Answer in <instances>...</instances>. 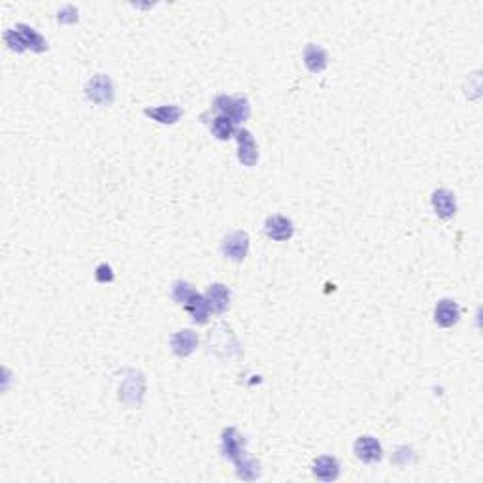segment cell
I'll return each instance as SVG.
<instances>
[{
  "instance_id": "obj_1",
  "label": "cell",
  "mask_w": 483,
  "mask_h": 483,
  "mask_svg": "<svg viewBox=\"0 0 483 483\" xmlns=\"http://www.w3.org/2000/svg\"><path fill=\"white\" fill-rule=\"evenodd\" d=\"M221 451L225 457H229L236 464V472L238 477L246 480V482H253L259 477V463L249 459L246 455V448H244V436L236 429H225L221 434Z\"/></svg>"
},
{
  "instance_id": "obj_2",
  "label": "cell",
  "mask_w": 483,
  "mask_h": 483,
  "mask_svg": "<svg viewBox=\"0 0 483 483\" xmlns=\"http://www.w3.org/2000/svg\"><path fill=\"white\" fill-rule=\"evenodd\" d=\"M4 42L6 46L13 52H25V49H33L36 53H42L47 49V42L40 33H36L33 26L29 25H15V29L4 33Z\"/></svg>"
},
{
  "instance_id": "obj_3",
  "label": "cell",
  "mask_w": 483,
  "mask_h": 483,
  "mask_svg": "<svg viewBox=\"0 0 483 483\" xmlns=\"http://www.w3.org/2000/svg\"><path fill=\"white\" fill-rule=\"evenodd\" d=\"M217 110L221 111L223 116L232 121V123H242L249 118L251 113V106H249L248 98L246 97H230V95H219L214 102Z\"/></svg>"
},
{
  "instance_id": "obj_4",
  "label": "cell",
  "mask_w": 483,
  "mask_h": 483,
  "mask_svg": "<svg viewBox=\"0 0 483 483\" xmlns=\"http://www.w3.org/2000/svg\"><path fill=\"white\" fill-rule=\"evenodd\" d=\"M85 95L91 102L98 106L111 104V100H113V84H111L110 76H106V74L93 76L85 85Z\"/></svg>"
},
{
  "instance_id": "obj_5",
  "label": "cell",
  "mask_w": 483,
  "mask_h": 483,
  "mask_svg": "<svg viewBox=\"0 0 483 483\" xmlns=\"http://www.w3.org/2000/svg\"><path fill=\"white\" fill-rule=\"evenodd\" d=\"M248 249H249V236L248 232H244V230H235V232H230V235L227 236L221 244L223 255L235 262L244 261V259H246V255H248Z\"/></svg>"
},
{
  "instance_id": "obj_6",
  "label": "cell",
  "mask_w": 483,
  "mask_h": 483,
  "mask_svg": "<svg viewBox=\"0 0 483 483\" xmlns=\"http://www.w3.org/2000/svg\"><path fill=\"white\" fill-rule=\"evenodd\" d=\"M236 140H238V161L244 166H255L259 161V151L253 134L246 129H240L236 132Z\"/></svg>"
},
{
  "instance_id": "obj_7",
  "label": "cell",
  "mask_w": 483,
  "mask_h": 483,
  "mask_svg": "<svg viewBox=\"0 0 483 483\" xmlns=\"http://www.w3.org/2000/svg\"><path fill=\"white\" fill-rule=\"evenodd\" d=\"M264 232L268 238H272L276 242L289 240L294 232L293 221L283 216H270L264 223Z\"/></svg>"
},
{
  "instance_id": "obj_8",
  "label": "cell",
  "mask_w": 483,
  "mask_h": 483,
  "mask_svg": "<svg viewBox=\"0 0 483 483\" xmlns=\"http://www.w3.org/2000/svg\"><path fill=\"white\" fill-rule=\"evenodd\" d=\"M355 455L363 463H378V461H381L383 450L374 436H361L355 442Z\"/></svg>"
},
{
  "instance_id": "obj_9",
  "label": "cell",
  "mask_w": 483,
  "mask_h": 483,
  "mask_svg": "<svg viewBox=\"0 0 483 483\" xmlns=\"http://www.w3.org/2000/svg\"><path fill=\"white\" fill-rule=\"evenodd\" d=\"M432 208L442 219H451L457 214V200L455 193L450 189H438L432 193Z\"/></svg>"
},
{
  "instance_id": "obj_10",
  "label": "cell",
  "mask_w": 483,
  "mask_h": 483,
  "mask_svg": "<svg viewBox=\"0 0 483 483\" xmlns=\"http://www.w3.org/2000/svg\"><path fill=\"white\" fill-rule=\"evenodd\" d=\"M204 296H206L209 310L216 314H223L230 304V289L223 283H212Z\"/></svg>"
},
{
  "instance_id": "obj_11",
  "label": "cell",
  "mask_w": 483,
  "mask_h": 483,
  "mask_svg": "<svg viewBox=\"0 0 483 483\" xmlns=\"http://www.w3.org/2000/svg\"><path fill=\"white\" fill-rule=\"evenodd\" d=\"M196 346H198V336L189 328L172 334V338H170V347L177 357H187V355L195 351Z\"/></svg>"
},
{
  "instance_id": "obj_12",
  "label": "cell",
  "mask_w": 483,
  "mask_h": 483,
  "mask_svg": "<svg viewBox=\"0 0 483 483\" xmlns=\"http://www.w3.org/2000/svg\"><path fill=\"white\" fill-rule=\"evenodd\" d=\"M459 317H461V308L455 301L444 299V301L438 302L436 308H434V319H436L438 325L444 326V328H450V326L455 325Z\"/></svg>"
},
{
  "instance_id": "obj_13",
  "label": "cell",
  "mask_w": 483,
  "mask_h": 483,
  "mask_svg": "<svg viewBox=\"0 0 483 483\" xmlns=\"http://www.w3.org/2000/svg\"><path fill=\"white\" fill-rule=\"evenodd\" d=\"M304 65L312 74L323 72L328 65V57H326V52L321 46H315V44H308L304 47Z\"/></svg>"
},
{
  "instance_id": "obj_14",
  "label": "cell",
  "mask_w": 483,
  "mask_h": 483,
  "mask_svg": "<svg viewBox=\"0 0 483 483\" xmlns=\"http://www.w3.org/2000/svg\"><path fill=\"white\" fill-rule=\"evenodd\" d=\"M144 113L153 121L163 125H174L177 123V119L182 118L183 111L180 106L168 104V106H157V108H145Z\"/></svg>"
},
{
  "instance_id": "obj_15",
  "label": "cell",
  "mask_w": 483,
  "mask_h": 483,
  "mask_svg": "<svg viewBox=\"0 0 483 483\" xmlns=\"http://www.w3.org/2000/svg\"><path fill=\"white\" fill-rule=\"evenodd\" d=\"M314 476L321 482H334L340 476V463L334 457H319L314 463Z\"/></svg>"
},
{
  "instance_id": "obj_16",
  "label": "cell",
  "mask_w": 483,
  "mask_h": 483,
  "mask_svg": "<svg viewBox=\"0 0 483 483\" xmlns=\"http://www.w3.org/2000/svg\"><path fill=\"white\" fill-rule=\"evenodd\" d=\"M185 306V310L189 312L191 317L195 319V323H206L208 321V314H209V308H208V302H206V296L200 293H195L193 296H191L189 301L183 304Z\"/></svg>"
},
{
  "instance_id": "obj_17",
  "label": "cell",
  "mask_w": 483,
  "mask_h": 483,
  "mask_svg": "<svg viewBox=\"0 0 483 483\" xmlns=\"http://www.w3.org/2000/svg\"><path fill=\"white\" fill-rule=\"evenodd\" d=\"M212 132L217 140H229L235 134V123L227 116H217L212 121Z\"/></svg>"
},
{
  "instance_id": "obj_18",
  "label": "cell",
  "mask_w": 483,
  "mask_h": 483,
  "mask_svg": "<svg viewBox=\"0 0 483 483\" xmlns=\"http://www.w3.org/2000/svg\"><path fill=\"white\" fill-rule=\"evenodd\" d=\"M195 293L196 291L193 289V285L187 283V281H176L174 287H172V299H174L177 304H185Z\"/></svg>"
},
{
  "instance_id": "obj_19",
  "label": "cell",
  "mask_w": 483,
  "mask_h": 483,
  "mask_svg": "<svg viewBox=\"0 0 483 483\" xmlns=\"http://www.w3.org/2000/svg\"><path fill=\"white\" fill-rule=\"evenodd\" d=\"M95 278H97L98 283H110V281L113 280V270H111L110 264L102 262V264H98L97 267Z\"/></svg>"
}]
</instances>
